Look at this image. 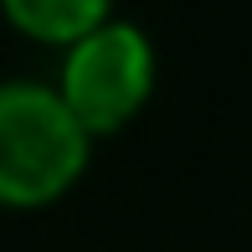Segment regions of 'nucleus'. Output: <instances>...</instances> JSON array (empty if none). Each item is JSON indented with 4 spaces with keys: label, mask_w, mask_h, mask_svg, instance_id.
I'll return each instance as SVG.
<instances>
[{
    "label": "nucleus",
    "mask_w": 252,
    "mask_h": 252,
    "mask_svg": "<svg viewBox=\"0 0 252 252\" xmlns=\"http://www.w3.org/2000/svg\"><path fill=\"white\" fill-rule=\"evenodd\" d=\"M93 139L41 77H0V211L57 206L83 180Z\"/></svg>",
    "instance_id": "f257e3e1"
},
{
    "label": "nucleus",
    "mask_w": 252,
    "mask_h": 252,
    "mask_svg": "<svg viewBox=\"0 0 252 252\" xmlns=\"http://www.w3.org/2000/svg\"><path fill=\"white\" fill-rule=\"evenodd\" d=\"M155 77H159V57L150 31L124 16H108L103 26H93L62 52L52 88L88 139H108L144 113Z\"/></svg>",
    "instance_id": "f03ea898"
},
{
    "label": "nucleus",
    "mask_w": 252,
    "mask_h": 252,
    "mask_svg": "<svg viewBox=\"0 0 252 252\" xmlns=\"http://www.w3.org/2000/svg\"><path fill=\"white\" fill-rule=\"evenodd\" d=\"M0 16L36 47L67 52L77 36L113 16V0H0Z\"/></svg>",
    "instance_id": "7ed1b4c3"
}]
</instances>
